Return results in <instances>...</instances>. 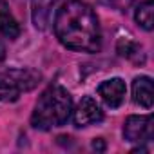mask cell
I'll return each mask as SVG.
<instances>
[{
  "instance_id": "1",
  "label": "cell",
  "mask_w": 154,
  "mask_h": 154,
  "mask_svg": "<svg viewBox=\"0 0 154 154\" xmlns=\"http://www.w3.org/2000/svg\"><path fill=\"white\" fill-rule=\"evenodd\" d=\"M54 35L58 42L80 53H98L102 31L94 9L82 0H69L54 15Z\"/></svg>"
},
{
  "instance_id": "2",
  "label": "cell",
  "mask_w": 154,
  "mask_h": 154,
  "mask_svg": "<svg viewBox=\"0 0 154 154\" xmlns=\"http://www.w3.org/2000/svg\"><path fill=\"white\" fill-rule=\"evenodd\" d=\"M72 112V98L60 84L49 85L38 98L31 114V125L38 131H51L67 123Z\"/></svg>"
},
{
  "instance_id": "3",
  "label": "cell",
  "mask_w": 154,
  "mask_h": 154,
  "mask_svg": "<svg viewBox=\"0 0 154 154\" xmlns=\"http://www.w3.org/2000/svg\"><path fill=\"white\" fill-rule=\"evenodd\" d=\"M42 82V74L29 67L0 69V102H17L22 93H29Z\"/></svg>"
},
{
  "instance_id": "4",
  "label": "cell",
  "mask_w": 154,
  "mask_h": 154,
  "mask_svg": "<svg viewBox=\"0 0 154 154\" xmlns=\"http://www.w3.org/2000/svg\"><path fill=\"white\" fill-rule=\"evenodd\" d=\"M123 138L131 143H141L149 141L152 138V116H129L123 125Z\"/></svg>"
},
{
  "instance_id": "5",
  "label": "cell",
  "mask_w": 154,
  "mask_h": 154,
  "mask_svg": "<svg viewBox=\"0 0 154 154\" xmlns=\"http://www.w3.org/2000/svg\"><path fill=\"white\" fill-rule=\"evenodd\" d=\"M71 114L76 127H87L91 123H98L103 120V111L93 96H84Z\"/></svg>"
},
{
  "instance_id": "6",
  "label": "cell",
  "mask_w": 154,
  "mask_h": 154,
  "mask_svg": "<svg viewBox=\"0 0 154 154\" xmlns=\"http://www.w3.org/2000/svg\"><path fill=\"white\" fill-rule=\"evenodd\" d=\"M125 93H127V85L122 78H111L105 80L98 85V94L103 100V103L111 109H118L123 100H125Z\"/></svg>"
},
{
  "instance_id": "7",
  "label": "cell",
  "mask_w": 154,
  "mask_h": 154,
  "mask_svg": "<svg viewBox=\"0 0 154 154\" xmlns=\"http://www.w3.org/2000/svg\"><path fill=\"white\" fill-rule=\"evenodd\" d=\"M132 100L134 103L150 109L152 100H154V91H152V80L149 76H138L132 82Z\"/></svg>"
},
{
  "instance_id": "8",
  "label": "cell",
  "mask_w": 154,
  "mask_h": 154,
  "mask_svg": "<svg viewBox=\"0 0 154 154\" xmlns=\"http://www.w3.org/2000/svg\"><path fill=\"white\" fill-rule=\"evenodd\" d=\"M0 35L9 40H15L20 35V26L13 17V13L9 11L6 0H0Z\"/></svg>"
},
{
  "instance_id": "9",
  "label": "cell",
  "mask_w": 154,
  "mask_h": 154,
  "mask_svg": "<svg viewBox=\"0 0 154 154\" xmlns=\"http://www.w3.org/2000/svg\"><path fill=\"white\" fill-rule=\"evenodd\" d=\"M116 51L120 56L134 62V63H143L145 62V53H143V47L129 38H120L118 44H116Z\"/></svg>"
},
{
  "instance_id": "10",
  "label": "cell",
  "mask_w": 154,
  "mask_h": 154,
  "mask_svg": "<svg viewBox=\"0 0 154 154\" xmlns=\"http://www.w3.org/2000/svg\"><path fill=\"white\" fill-rule=\"evenodd\" d=\"M54 2L56 0H33V22L38 29H44L47 26Z\"/></svg>"
},
{
  "instance_id": "11",
  "label": "cell",
  "mask_w": 154,
  "mask_h": 154,
  "mask_svg": "<svg viewBox=\"0 0 154 154\" xmlns=\"http://www.w3.org/2000/svg\"><path fill=\"white\" fill-rule=\"evenodd\" d=\"M134 18H136V24L140 27H143L145 31H152V27H154V4H152V0H145V2H141L136 8Z\"/></svg>"
},
{
  "instance_id": "12",
  "label": "cell",
  "mask_w": 154,
  "mask_h": 154,
  "mask_svg": "<svg viewBox=\"0 0 154 154\" xmlns=\"http://www.w3.org/2000/svg\"><path fill=\"white\" fill-rule=\"evenodd\" d=\"M93 149L98 150V152H103V150H105V141H103V138H96V140H93Z\"/></svg>"
}]
</instances>
